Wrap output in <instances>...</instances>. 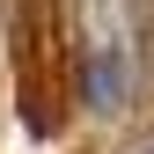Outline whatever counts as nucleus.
Here are the masks:
<instances>
[{
  "label": "nucleus",
  "mask_w": 154,
  "mask_h": 154,
  "mask_svg": "<svg viewBox=\"0 0 154 154\" xmlns=\"http://www.w3.org/2000/svg\"><path fill=\"white\" fill-rule=\"evenodd\" d=\"M8 8V66H15V118L29 140H59L66 132V103H73V51L51 0H0Z\"/></svg>",
  "instance_id": "obj_1"
},
{
  "label": "nucleus",
  "mask_w": 154,
  "mask_h": 154,
  "mask_svg": "<svg viewBox=\"0 0 154 154\" xmlns=\"http://www.w3.org/2000/svg\"><path fill=\"white\" fill-rule=\"evenodd\" d=\"M73 103L88 110V118H118L132 103V59L118 44H81V59H73Z\"/></svg>",
  "instance_id": "obj_2"
},
{
  "label": "nucleus",
  "mask_w": 154,
  "mask_h": 154,
  "mask_svg": "<svg viewBox=\"0 0 154 154\" xmlns=\"http://www.w3.org/2000/svg\"><path fill=\"white\" fill-rule=\"evenodd\" d=\"M125 37H132V66L154 73V0H125Z\"/></svg>",
  "instance_id": "obj_3"
}]
</instances>
